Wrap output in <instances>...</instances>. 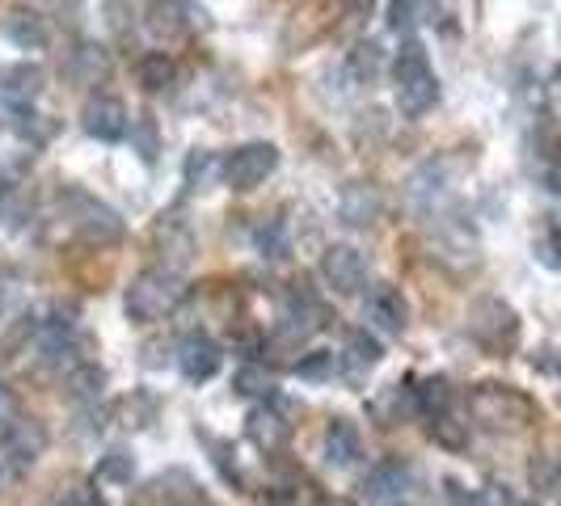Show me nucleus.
<instances>
[{"mask_svg": "<svg viewBox=\"0 0 561 506\" xmlns=\"http://www.w3.org/2000/svg\"><path fill=\"white\" fill-rule=\"evenodd\" d=\"M186 300V283L173 271H144L131 279L127 296H123V312L136 321V325H148V321H165L169 312Z\"/></svg>", "mask_w": 561, "mask_h": 506, "instance_id": "f257e3e1", "label": "nucleus"}, {"mask_svg": "<svg viewBox=\"0 0 561 506\" xmlns=\"http://www.w3.org/2000/svg\"><path fill=\"white\" fill-rule=\"evenodd\" d=\"M393 84H397V102L410 118L426 114L439 102V81L431 72V59L419 43H405L393 51Z\"/></svg>", "mask_w": 561, "mask_h": 506, "instance_id": "f03ea898", "label": "nucleus"}, {"mask_svg": "<svg viewBox=\"0 0 561 506\" xmlns=\"http://www.w3.org/2000/svg\"><path fill=\"white\" fill-rule=\"evenodd\" d=\"M56 207L59 216H64V225L72 228L81 241H89V245H111V241H118L127 232L123 216L114 211L111 203L84 195V191H64Z\"/></svg>", "mask_w": 561, "mask_h": 506, "instance_id": "7ed1b4c3", "label": "nucleus"}, {"mask_svg": "<svg viewBox=\"0 0 561 506\" xmlns=\"http://www.w3.org/2000/svg\"><path fill=\"white\" fill-rule=\"evenodd\" d=\"M469 405H473V414L485 426H499V430H519L536 414L533 401L519 393V389H511V384H478L473 396H469Z\"/></svg>", "mask_w": 561, "mask_h": 506, "instance_id": "20e7f679", "label": "nucleus"}, {"mask_svg": "<svg viewBox=\"0 0 561 506\" xmlns=\"http://www.w3.org/2000/svg\"><path fill=\"white\" fill-rule=\"evenodd\" d=\"M275 169H279V148L266 140H257V143L232 148L228 161L220 165V177H225L232 191H253V186H262Z\"/></svg>", "mask_w": 561, "mask_h": 506, "instance_id": "39448f33", "label": "nucleus"}, {"mask_svg": "<svg viewBox=\"0 0 561 506\" xmlns=\"http://www.w3.org/2000/svg\"><path fill=\"white\" fill-rule=\"evenodd\" d=\"M321 283L334 296H359L367 287V257L355 245H330L321 253Z\"/></svg>", "mask_w": 561, "mask_h": 506, "instance_id": "423d86ee", "label": "nucleus"}, {"mask_svg": "<svg viewBox=\"0 0 561 506\" xmlns=\"http://www.w3.org/2000/svg\"><path fill=\"white\" fill-rule=\"evenodd\" d=\"M469 334L478 337L481 346H490V350H506L519 334V325H515V312L506 309L503 300L485 296L469 309Z\"/></svg>", "mask_w": 561, "mask_h": 506, "instance_id": "0eeeda50", "label": "nucleus"}, {"mask_svg": "<svg viewBox=\"0 0 561 506\" xmlns=\"http://www.w3.org/2000/svg\"><path fill=\"white\" fill-rule=\"evenodd\" d=\"M81 127L84 136H93V140L102 143H114L127 136V127H131V118H127V106L118 102V97H89L81 111Z\"/></svg>", "mask_w": 561, "mask_h": 506, "instance_id": "6e6552de", "label": "nucleus"}, {"mask_svg": "<svg viewBox=\"0 0 561 506\" xmlns=\"http://www.w3.org/2000/svg\"><path fill=\"white\" fill-rule=\"evenodd\" d=\"M43 448H47V430H43L34 418H13L9 426H4L0 451L9 456V464H13L18 473H22V469H30V464L43 456Z\"/></svg>", "mask_w": 561, "mask_h": 506, "instance_id": "1a4fd4ad", "label": "nucleus"}, {"mask_svg": "<svg viewBox=\"0 0 561 506\" xmlns=\"http://www.w3.org/2000/svg\"><path fill=\"white\" fill-rule=\"evenodd\" d=\"M43 68L38 64H0V102L13 111H26L30 102L43 93Z\"/></svg>", "mask_w": 561, "mask_h": 506, "instance_id": "9d476101", "label": "nucleus"}, {"mask_svg": "<svg viewBox=\"0 0 561 506\" xmlns=\"http://www.w3.org/2000/svg\"><path fill=\"white\" fill-rule=\"evenodd\" d=\"M367 321H376L385 334L401 337L405 334V325H410V304H405V296H401L397 287L371 291V296H367Z\"/></svg>", "mask_w": 561, "mask_h": 506, "instance_id": "9b49d317", "label": "nucleus"}, {"mask_svg": "<svg viewBox=\"0 0 561 506\" xmlns=\"http://www.w3.org/2000/svg\"><path fill=\"white\" fill-rule=\"evenodd\" d=\"M359 456H364V435L346 418H337L334 426L325 430V460H330L334 469H346V464H355Z\"/></svg>", "mask_w": 561, "mask_h": 506, "instance_id": "f8f14e48", "label": "nucleus"}, {"mask_svg": "<svg viewBox=\"0 0 561 506\" xmlns=\"http://www.w3.org/2000/svg\"><path fill=\"white\" fill-rule=\"evenodd\" d=\"M216 367H220V346H216L211 337L191 334L182 342V371H186L191 380H211Z\"/></svg>", "mask_w": 561, "mask_h": 506, "instance_id": "ddd939ff", "label": "nucleus"}, {"mask_svg": "<svg viewBox=\"0 0 561 506\" xmlns=\"http://www.w3.org/2000/svg\"><path fill=\"white\" fill-rule=\"evenodd\" d=\"M380 216V191L371 182H351L342 191V220L346 225H371Z\"/></svg>", "mask_w": 561, "mask_h": 506, "instance_id": "4468645a", "label": "nucleus"}, {"mask_svg": "<svg viewBox=\"0 0 561 506\" xmlns=\"http://www.w3.org/2000/svg\"><path fill=\"white\" fill-rule=\"evenodd\" d=\"M405 490H410V469H405L401 460H385L364 485L367 498H397V494H405Z\"/></svg>", "mask_w": 561, "mask_h": 506, "instance_id": "2eb2a0df", "label": "nucleus"}, {"mask_svg": "<svg viewBox=\"0 0 561 506\" xmlns=\"http://www.w3.org/2000/svg\"><path fill=\"white\" fill-rule=\"evenodd\" d=\"M250 439L257 444V448H266V451H275L287 439V422H283V414H275L271 405H257L250 414Z\"/></svg>", "mask_w": 561, "mask_h": 506, "instance_id": "dca6fc26", "label": "nucleus"}, {"mask_svg": "<svg viewBox=\"0 0 561 506\" xmlns=\"http://www.w3.org/2000/svg\"><path fill=\"white\" fill-rule=\"evenodd\" d=\"M178 77V64L165 56V51H148V56L136 64V84H144L148 93H165Z\"/></svg>", "mask_w": 561, "mask_h": 506, "instance_id": "f3484780", "label": "nucleus"}, {"mask_svg": "<svg viewBox=\"0 0 561 506\" xmlns=\"http://www.w3.org/2000/svg\"><path fill=\"white\" fill-rule=\"evenodd\" d=\"M376 364H380V342L371 334H364V330H355V334L346 337V371L351 376H364Z\"/></svg>", "mask_w": 561, "mask_h": 506, "instance_id": "a211bd4d", "label": "nucleus"}, {"mask_svg": "<svg viewBox=\"0 0 561 506\" xmlns=\"http://www.w3.org/2000/svg\"><path fill=\"white\" fill-rule=\"evenodd\" d=\"M419 410L426 414V422L444 418V414L451 410V384L444 380V376H431V380H422L419 384Z\"/></svg>", "mask_w": 561, "mask_h": 506, "instance_id": "6ab92c4d", "label": "nucleus"}, {"mask_svg": "<svg viewBox=\"0 0 561 506\" xmlns=\"http://www.w3.org/2000/svg\"><path fill=\"white\" fill-rule=\"evenodd\" d=\"M72 59H77V77H81V81H102L106 68H111V59H106V51H102L98 43H77Z\"/></svg>", "mask_w": 561, "mask_h": 506, "instance_id": "aec40b11", "label": "nucleus"}, {"mask_svg": "<svg viewBox=\"0 0 561 506\" xmlns=\"http://www.w3.org/2000/svg\"><path fill=\"white\" fill-rule=\"evenodd\" d=\"M148 26L152 34H161V38H173V34H182V4H173V0H152V9H148Z\"/></svg>", "mask_w": 561, "mask_h": 506, "instance_id": "412c9836", "label": "nucleus"}, {"mask_svg": "<svg viewBox=\"0 0 561 506\" xmlns=\"http://www.w3.org/2000/svg\"><path fill=\"white\" fill-rule=\"evenodd\" d=\"M4 34L13 38V43H22V47H43V22L34 18V13H9V22H4Z\"/></svg>", "mask_w": 561, "mask_h": 506, "instance_id": "4be33fe9", "label": "nucleus"}, {"mask_svg": "<svg viewBox=\"0 0 561 506\" xmlns=\"http://www.w3.org/2000/svg\"><path fill=\"white\" fill-rule=\"evenodd\" d=\"M291 376L296 380H325V376H334V355L330 350H305L291 364Z\"/></svg>", "mask_w": 561, "mask_h": 506, "instance_id": "5701e85b", "label": "nucleus"}, {"mask_svg": "<svg viewBox=\"0 0 561 506\" xmlns=\"http://www.w3.org/2000/svg\"><path fill=\"white\" fill-rule=\"evenodd\" d=\"M422 13H426V4L422 0H389V30H397V34H410V30L422 22Z\"/></svg>", "mask_w": 561, "mask_h": 506, "instance_id": "b1692460", "label": "nucleus"}, {"mask_svg": "<svg viewBox=\"0 0 561 506\" xmlns=\"http://www.w3.org/2000/svg\"><path fill=\"white\" fill-rule=\"evenodd\" d=\"M456 506H511V494L503 485H485V490H456L451 494Z\"/></svg>", "mask_w": 561, "mask_h": 506, "instance_id": "393cba45", "label": "nucleus"}, {"mask_svg": "<svg viewBox=\"0 0 561 506\" xmlns=\"http://www.w3.org/2000/svg\"><path fill=\"white\" fill-rule=\"evenodd\" d=\"M30 216V203L18 191H9V186H0V225L4 228H22Z\"/></svg>", "mask_w": 561, "mask_h": 506, "instance_id": "a878e982", "label": "nucleus"}, {"mask_svg": "<svg viewBox=\"0 0 561 506\" xmlns=\"http://www.w3.org/2000/svg\"><path fill=\"white\" fill-rule=\"evenodd\" d=\"M271 389H275V380H271V371H262V367H245V371L237 376V393L266 396Z\"/></svg>", "mask_w": 561, "mask_h": 506, "instance_id": "bb28decb", "label": "nucleus"}, {"mask_svg": "<svg viewBox=\"0 0 561 506\" xmlns=\"http://www.w3.org/2000/svg\"><path fill=\"white\" fill-rule=\"evenodd\" d=\"M102 478H111V481H131V478H136V460H131L127 451H111V456L102 460Z\"/></svg>", "mask_w": 561, "mask_h": 506, "instance_id": "cd10ccee", "label": "nucleus"}, {"mask_svg": "<svg viewBox=\"0 0 561 506\" xmlns=\"http://www.w3.org/2000/svg\"><path fill=\"white\" fill-rule=\"evenodd\" d=\"M351 68L359 72V77H376L380 72V47L376 43H364V47H355V56H351Z\"/></svg>", "mask_w": 561, "mask_h": 506, "instance_id": "c85d7f7f", "label": "nucleus"}, {"mask_svg": "<svg viewBox=\"0 0 561 506\" xmlns=\"http://www.w3.org/2000/svg\"><path fill=\"white\" fill-rule=\"evenodd\" d=\"M13 418H18V401H13V393L0 384V426H9Z\"/></svg>", "mask_w": 561, "mask_h": 506, "instance_id": "c756f323", "label": "nucleus"}, {"mask_svg": "<svg viewBox=\"0 0 561 506\" xmlns=\"http://www.w3.org/2000/svg\"><path fill=\"white\" fill-rule=\"evenodd\" d=\"M56 506H98V498H93L89 490H68V494H64Z\"/></svg>", "mask_w": 561, "mask_h": 506, "instance_id": "7c9ffc66", "label": "nucleus"}, {"mask_svg": "<svg viewBox=\"0 0 561 506\" xmlns=\"http://www.w3.org/2000/svg\"><path fill=\"white\" fill-rule=\"evenodd\" d=\"M342 4H346V9H351V13H367V9H371V4H376V0H342Z\"/></svg>", "mask_w": 561, "mask_h": 506, "instance_id": "2f4dec72", "label": "nucleus"}, {"mask_svg": "<svg viewBox=\"0 0 561 506\" xmlns=\"http://www.w3.org/2000/svg\"><path fill=\"white\" fill-rule=\"evenodd\" d=\"M173 4H186V0H173Z\"/></svg>", "mask_w": 561, "mask_h": 506, "instance_id": "473e14b6", "label": "nucleus"}, {"mask_svg": "<svg viewBox=\"0 0 561 506\" xmlns=\"http://www.w3.org/2000/svg\"><path fill=\"white\" fill-rule=\"evenodd\" d=\"M524 506H536V503H524Z\"/></svg>", "mask_w": 561, "mask_h": 506, "instance_id": "72a5a7b5", "label": "nucleus"}, {"mask_svg": "<svg viewBox=\"0 0 561 506\" xmlns=\"http://www.w3.org/2000/svg\"><path fill=\"white\" fill-rule=\"evenodd\" d=\"M393 506H397V503H393Z\"/></svg>", "mask_w": 561, "mask_h": 506, "instance_id": "f704fd0d", "label": "nucleus"}]
</instances>
